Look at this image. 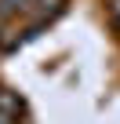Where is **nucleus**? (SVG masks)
Instances as JSON below:
<instances>
[{"mask_svg": "<svg viewBox=\"0 0 120 124\" xmlns=\"http://www.w3.org/2000/svg\"><path fill=\"white\" fill-rule=\"evenodd\" d=\"M22 117V99L7 88H0V124H18Z\"/></svg>", "mask_w": 120, "mask_h": 124, "instance_id": "1", "label": "nucleus"}, {"mask_svg": "<svg viewBox=\"0 0 120 124\" xmlns=\"http://www.w3.org/2000/svg\"><path fill=\"white\" fill-rule=\"evenodd\" d=\"M33 8V0H0V18H15Z\"/></svg>", "mask_w": 120, "mask_h": 124, "instance_id": "2", "label": "nucleus"}, {"mask_svg": "<svg viewBox=\"0 0 120 124\" xmlns=\"http://www.w3.org/2000/svg\"><path fill=\"white\" fill-rule=\"evenodd\" d=\"M33 8L40 11V18H47V15H55L58 8H62V0H33Z\"/></svg>", "mask_w": 120, "mask_h": 124, "instance_id": "3", "label": "nucleus"}]
</instances>
